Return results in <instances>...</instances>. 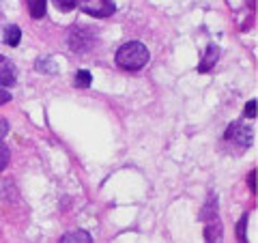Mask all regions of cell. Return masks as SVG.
Returning a JSON list of instances; mask_svg holds the SVG:
<instances>
[{"label":"cell","mask_w":258,"mask_h":243,"mask_svg":"<svg viewBox=\"0 0 258 243\" xmlns=\"http://www.w3.org/2000/svg\"><path fill=\"white\" fill-rule=\"evenodd\" d=\"M7 164H9V149L5 147L3 138H0V172L7 168Z\"/></svg>","instance_id":"obj_13"},{"label":"cell","mask_w":258,"mask_h":243,"mask_svg":"<svg viewBox=\"0 0 258 243\" xmlns=\"http://www.w3.org/2000/svg\"><path fill=\"white\" fill-rule=\"evenodd\" d=\"M222 224L217 217H213V220H209L207 228H205V239L207 241H222Z\"/></svg>","instance_id":"obj_7"},{"label":"cell","mask_w":258,"mask_h":243,"mask_svg":"<svg viewBox=\"0 0 258 243\" xmlns=\"http://www.w3.org/2000/svg\"><path fill=\"white\" fill-rule=\"evenodd\" d=\"M47 9V0H28V13L32 20H41Z\"/></svg>","instance_id":"obj_8"},{"label":"cell","mask_w":258,"mask_h":243,"mask_svg":"<svg viewBox=\"0 0 258 243\" xmlns=\"http://www.w3.org/2000/svg\"><path fill=\"white\" fill-rule=\"evenodd\" d=\"M9 101H11V93L0 88V106H5V103H9Z\"/></svg>","instance_id":"obj_16"},{"label":"cell","mask_w":258,"mask_h":243,"mask_svg":"<svg viewBox=\"0 0 258 243\" xmlns=\"http://www.w3.org/2000/svg\"><path fill=\"white\" fill-rule=\"evenodd\" d=\"M245 226H247V213L241 215L239 226H237V237H239V241H245Z\"/></svg>","instance_id":"obj_14"},{"label":"cell","mask_w":258,"mask_h":243,"mask_svg":"<svg viewBox=\"0 0 258 243\" xmlns=\"http://www.w3.org/2000/svg\"><path fill=\"white\" fill-rule=\"evenodd\" d=\"M226 140L232 142V144H237V147L243 151L247 149L249 144H252V132L245 127V125H241V123H235V125H230L228 127V132H226Z\"/></svg>","instance_id":"obj_3"},{"label":"cell","mask_w":258,"mask_h":243,"mask_svg":"<svg viewBox=\"0 0 258 243\" xmlns=\"http://www.w3.org/2000/svg\"><path fill=\"white\" fill-rule=\"evenodd\" d=\"M247 183H249V190L256 192V170H252V172H249V179H247Z\"/></svg>","instance_id":"obj_18"},{"label":"cell","mask_w":258,"mask_h":243,"mask_svg":"<svg viewBox=\"0 0 258 243\" xmlns=\"http://www.w3.org/2000/svg\"><path fill=\"white\" fill-rule=\"evenodd\" d=\"M78 7L93 18H110L116 11L112 0H78Z\"/></svg>","instance_id":"obj_2"},{"label":"cell","mask_w":258,"mask_h":243,"mask_svg":"<svg viewBox=\"0 0 258 243\" xmlns=\"http://www.w3.org/2000/svg\"><path fill=\"white\" fill-rule=\"evenodd\" d=\"M20 39H22L20 26H7V28H5V43H7V45L15 47V45L20 43Z\"/></svg>","instance_id":"obj_9"},{"label":"cell","mask_w":258,"mask_h":243,"mask_svg":"<svg viewBox=\"0 0 258 243\" xmlns=\"http://www.w3.org/2000/svg\"><path fill=\"white\" fill-rule=\"evenodd\" d=\"M54 5L58 7L62 13H69V11H74V9H76L78 0H54Z\"/></svg>","instance_id":"obj_12"},{"label":"cell","mask_w":258,"mask_h":243,"mask_svg":"<svg viewBox=\"0 0 258 243\" xmlns=\"http://www.w3.org/2000/svg\"><path fill=\"white\" fill-rule=\"evenodd\" d=\"M62 241H64V243H71V241H84V243H88V241H91V234L84 232V230H74V232H67V234H64Z\"/></svg>","instance_id":"obj_11"},{"label":"cell","mask_w":258,"mask_h":243,"mask_svg":"<svg viewBox=\"0 0 258 243\" xmlns=\"http://www.w3.org/2000/svg\"><path fill=\"white\" fill-rule=\"evenodd\" d=\"M15 78H18V69H15V65L9 58L0 56V86H13Z\"/></svg>","instance_id":"obj_5"},{"label":"cell","mask_w":258,"mask_h":243,"mask_svg":"<svg viewBox=\"0 0 258 243\" xmlns=\"http://www.w3.org/2000/svg\"><path fill=\"white\" fill-rule=\"evenodd\" d=\"M7 132H9V123H7V120L0 116V138H5L7 136Z\"/></svg>","instance_id":"obj_17"},{"label":"cell","mask_w":258,"mask_h":243,"mask_svg":"<svg viewBox=\"0 0 258 243\" xmlns=\"http://www.w3.org/2000/svg\"><path fill=\"white\" fill-rule=\"evenodd\" d=\"M151 54L147 50V45L140 43V41H129L123 43L116 52V65L120 69H127V71H138L142 69L144 65L149 63Z\"/></svg>","instance_id":"obj_1"},{"label":"cell","mask_w":258,"mask_h":243,"mask_svg":"<svg viewBox=\"0 0 258 243\" xmlns=\"http://www.w3.org/2000/svg\"><path fill=\"white\" fill-rule=\"evenodd\" d=\"M245 116H249V118L256 116V101H249L245 106Z\"/></svg>","instance_id":"obj_15"},{"label":"cell","mask_w":258,"mask_h":243,"mask_svg":"<svg viewBox=\"0 0 258 243\" xmlns=\"http://www.w3.org/2000/svg\"><path fill=\"white\" fill-rule=\"evenodd\" d=\"M93 82V76H91V71H86V69H80L78 74H76V86L78 88H88Z\"/></svg>","instance_id":"obj_10"},{"label":"cell","mask_w":258,"mask_h":243,"mask_svg":"<svg viewBox=\"0 0 258 243\" xmlns=\"http://www.w3.org/2000/svg\"><path fill=\"white\" fill-rule=\"evenodd\" d=\"M95 43V37L91 32H84V30H74L69 35V45L74 52H86L91 50V45Z\"/></svg>","instance_id":"obj_4"},{"label":"cell","mask_w":258,"mask_h":243,"mask_svg":"<svg viewBox=\"0 0 258 243\" xmlns=\"http://www.w3.org/2000/svg\"><path fill=\"white\" fill-rule=\"evenodd\" d=\"M220 60V47L217 45H209L207 50H205V56H203V60L198 63V71L200 74H207V71H211L215 67V63Z\"/></svg>","instance_id":"obj_6"}]
</instances>
